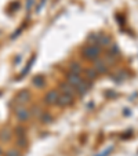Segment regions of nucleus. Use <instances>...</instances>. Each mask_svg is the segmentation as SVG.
Listing matches in <instances>:
<instances>
[{
	"mask_svg": "<svg viewBox=\"0 0 138 156\" xmlns=\"http://www.w3.org/2000/svg\"><path fill=\"white\" fill-rule=\"evenodd\" d=\"M100 53H101V48L97 44H88L83 50V54H84V57L87 59H97Z\"/></svg>",
	"mask_w": 138,
	"mask_h": 156,
	"instance_id": "nucleus-1",
	"label": "nucleus"
},
{
	"mask_svg": "<svg viewBox=\"0 0 138 156\" xmlns=\"http://www.w3.org/2000/svg\"><path fill=\"white\" fill-rule=\"evenodd\" d=\"M82 77H80V75H76V73H69L68 75V83L71 86H73V87H77V86L82 83Z\"/></svg>",
	"mask_w": 138,
	"mask_h": 156,
	"instance_id": "nucleus-2",
	"label": "nucleus"
},
{
	"mask_svg": "<svg viewBox=\"0 0 138 156\" xmlns=\"http://www.w3.org/2000/svg\"><path fill=\"white\" fill-rule=\"evenodd\" d=\"M72 102V95H69V94H64V93H61V95L58 97V105H61V106H66V105H69V104Z\"/></svg>",
	"mask_w": 138,
	"mask_h": 156,
	"instance_id": "nucleus-3",
	"label": "nucleus"
},
{
	"mask_svg": "<svg viewBox=\"0 0 138 156\" xmlns=\"http://www.w3.org/2000/svg\"><path fill=\"white\" fill-rule=\"evenodd\" d=\"M58 97H59L58 91L51 90V91L46 95V102H47V104H57V102H58Z\"/></svg>",
	"mask_w": 138,
	"mask_h": 156,
	"instance_id": "nucleus-4",
	"label": "nucleus"
},
{
	"mask_svg": "<svg viewBox=\"0 0 138 156\" xmlns=\"http://www.w3.org/2000/svg\"><path fill=\"white\" fill-rule=\"evenodd\" d=\"M17 118L19 119L21 122H24V120H27L28 118H29V111L28 109H25V108H21V109H17Z\"/></svg>",
	"mask_w": 138,
	"mask_h": 156,
	"instance_id": "nucleus-5",
	"label": "nucleus"
},
{
	"mask_svg": "<svg viewBox=\"0 0 138 156\" xmlns=\"http://www.w3.org/2000/svg\"><path fill=\"white\" fill-rule=\"evenodd\" d=\"M28 98H29V93L24 90V91L18 93V95H17V102H18V104H24V102H27V101H28Z\"/></svg>",
	"mask_w": 138,
	"mask_h": 156,
	"instance_id": "nucleus-6",
	"label": "nucleus"
},
{
	"mask_svg": "<svg viewBox=\"0 0 138 156\" xmlns=\"http://www.w3.org/2000/svg\"><path fill=\"white\" fill-rule=\"evenodd\" d=\"M61 93L64 94H69V95H73V86H71L69 83H64L61 86Z\"/></svg>",
	"mask_w": 138,
	"mask_h": 156,
	"instance_id": "nucleus-7",
	"label": "nucleus"
},
{
	"mask_svg": "<svg viewBox=\"0 0 138 156\" xmlns=\"http://www.w3.org/2000/svg\"><path fill=\"white\" fill-rule=\"evenodd\" d=\"M88 87H90V84H88L87 82H82L76 87V90H77V93H79V94H86V93H87V90H88Z\"/></svg>",
	"mask_w": 138,
	"mask_h": 156,
	"instance_id": "nucleus-8",
	"label": "nucleus"
},
{
	"mask_svg": "<svg viewBox=\"0 0 138 156\" xmlns=\"http://www.w3.org/2000/svg\"><path fill=\"white\" fill-rule=\"evenodd\" d=\"M94 71L95 72H105L106 71V64L104 61H97L94 64Z\"/></svg>",
	"mask_w": 138,
	"mask_h": 156,
	"instance_id": "nucleus-9",
	"label": "nucleus"
},
{
	"mask_svg": "<svg viewBox=\"0 0 138 156\" xmlns=\"http://www.w3.org/2000/svg\"><path fill=\"white\" fill-rule=\"evenodd\" d=\"M80 72H82V68H80L79 64H73L71 68V73H76V75H80Z\"/></svg>",
	"mask_w": 138,
	"mask_h": 156,
	"instance_id": "nucleus-10",
	"label": "nucleus"
},
{
	"mask_svg": "<svg viewBox=\"0 0 138 156\" xmlns=\"http://www.w3.org/2000/svg\"><path fill=\"white\" fill-rule=\"evenodd\" d=\"M112 149H113V147H112V145H111V147H108V148H106L105 151H102V152H101V153H100V155H98V156H108V153L111 152Z\"/></svg>",
	"mask_w": 138,
	"mask_h": 156,
	"instance_id": "nucleus-11",
	"label": "nucleus"
},
{
	"mask_svg": "<svg viewBox=\"0 0 138 156\" xmlns=\"http://www.w3.org/2000/svg\"><path fill=\"white\" fill-rule=\"evenodd\" d=\"M95 75H97V72H95L94 69H91V71H88V72H87V76H88V79H94V77H95Z\"/></svg>",
	"mask_w": 138,
	"mask_h": 156,
	"instance_id": "nucleus-12",
	"label": "nucleus"
},
{
	"mask_svg": "<svg viewBox=\"0 0 138 156\" xmlns=\"http://www.w3.org/2000/svg\"><path fill=\"white\" fill-rule=\"evenodd\" d=\"M35 84L41 86V84H43V79H41V77H39V79H35Z\"/></svg>",
	"mask_w": 138,
	"mask_h": 156,
	"instance_id": "nucleus-13",
	"label": "nucleus"
},
{
	"mask_svg": "<svg viewBox=\"0 0 138 156\" xmlns=\"http://www.w3.org/2000/svg\"><path fill=\"white\" fill-rule=\"evenodd\" d=\"M7 156H18V152H14V151H11V152H10Z\"/></svg>",
	"mask_w": 138,
	"mask_h": 156,
	"instance_id": "nucleus-14",
	"label": "nucleus"
}]
</instances>
